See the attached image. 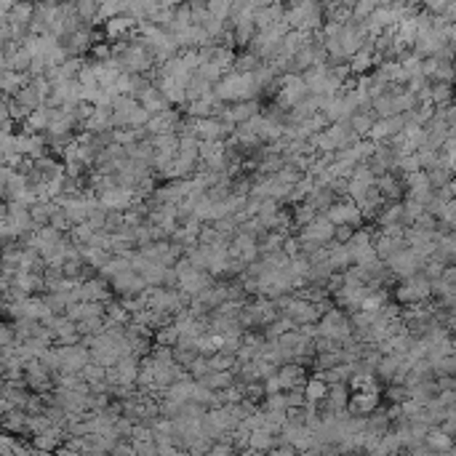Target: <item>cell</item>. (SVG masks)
Wrapping results in <instances>:
<instances>
[{
    "mask_svg": "<svg viewBox=\"0 0 456 456\" xmlns=\"http://www.w3.org/2000/svg\"><path fill=\"white\" fill-rule=\"evenodd\" d=\"M432 291V280L424 275H414V278H405L398 289V299L405 304H422Z\"/></svg>",
    "mask_w": 456,
    "mask_h": 456,
    "instance_id": "6da1fadb",
    "label": "cell"
},
{
    "mask_svg": "<svg viewBox=\"0 0 456 456\" xmlns=\"http://www.w3.org/2000/svg\"><path fill=\"white\" fill-rule=\"evenodd\" d=\"M336 238V227L329 222V216H317L312 224H307L302 229V235H299V241L302 243H315V246H331Z\"/></svg>",
    "mask_w": 456,
    "mask_h": 456,
    "instance_id": "7a4b0ae2",
    "label": "cell"
},
{
    "mask_svg": "<svg viewBox=\"0 0 456 456\" xmlns=\"http://www.w3.org/2000/svg\"><path fill=\"white\" fill-rule=\"evenodd\" d=\"M137 101H139L141 107H144V110L150 113V118H155V115L168 113V110H171V101L165 99L163 94H160V89H158L155 83H147V86L139 91Z\"/></svg>",
    "mask_w": 456,
    "mask_h": 456,
    "instance_id": "3957f363",
    "label": "cell"
},
{
    "mask_svg": "<svg viewBox=\"0 0 456 456\" xmlns=\"http://www.w3.org/2000/svg\"><path fill=\"white\" fill-rule=\"evenodd\" d=\"M376 113L374 110H366V113H355L353 120H350V126H353V131L357 134V137H371V131H374V126H376Z\"/></svg>",
    "mask_w": 456,
    "mask_h": 456,
    "instance_id": "277c9868",
    "label": "cell"
},
{
    "mask_svg": "<svg viewBox=\"0 0 456 456\" xmlns=\"http://www.w3.org/2000/svg\"><path fill=\"white\" fill-rule=\"evenodd\" d=\"M304 393H307V400H310V403H317L323 395L329 393V387H326V381H323V379H315V381H310V384H307V390H304Z\"/></svg>",
    "mask_w": 456,
    "mask_h": 456,
    "instance_id": "5b68a950",
    "label": "cell"
}]
</instances>
